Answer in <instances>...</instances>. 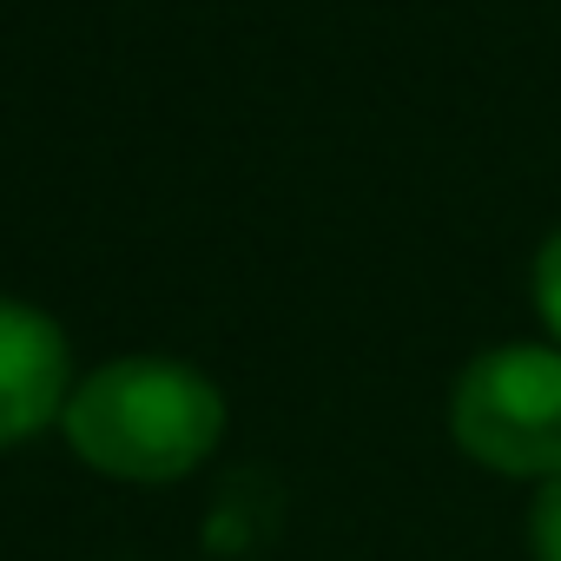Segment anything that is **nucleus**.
<instances>
[{"label": "nucleus", "mask_w": 561, "mask_h": 561, "mask_svg": "<svg viewBox=\"0 0 561 561\" xmlns=\"http://www.w3.org/2000/svg\"><path fill=\"white\" fill-rule=\"evenodd\" d=\"M67 397H73L67 331L21 298H0V449L60 423Z\"/></svg>", "instance_id": "3"}, {"label": "nucleus", "mask_w": 561, "mask_h": 561, "mask_svg": "<svg viewBox=\"0 0 561 561\" xmlns=\"http://www.w3.org/2000/svg\"><path fill=\"white\" fill-rule=\"evenodd\" d=\"M73 456L113 482H179L225 436V397L179 357H113L73 383L60 416Z\"/></svg>", "instance_id": "1"}, {"label": "nucleus", "mask_w": 561, "mask_h": 561, "mask_svg": "<svg viewBox=\"0 0 561 561\" xmlns=\"http://www.w3.org/2000/svg\"><path fill=\"white\" fill-rule=\"evenodd\" d=\"M535 311H541V324H548V337L561 344V231L541 244V257H535Z\"/></svg>", "instance_id": "5"}, {"label": "nucleus", "mask_w": 561, "mask_h": 561, "mask_svg": "<svg viewBox=\"0 0 561 561\" xmlns=\"http://www.w3.org/2000/svg\"><path fill=\"white\" fill-rule=\"evenodd\" d=\"M528 554L535 561H561V476L541 482V495L528 508Z\"/></svg>", "instance_id": "4"}, {"label": "nucleus", "mask_w": 561, "mask_h": 561, "mask_svg": "<svg viewBox=\"0 0 561 561\" xmlns=\"http://www.w3.org/2000/svg\"><path fill=\"white\" fill-rule=\"evenodd\" d=\"M449 436L495 476H561V344H495L449 397Z\"/></svg>", "instance_id": "2"}]
</instances>
